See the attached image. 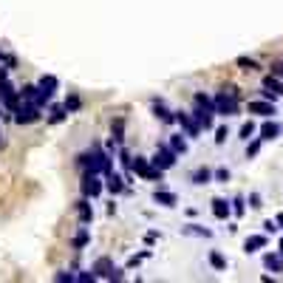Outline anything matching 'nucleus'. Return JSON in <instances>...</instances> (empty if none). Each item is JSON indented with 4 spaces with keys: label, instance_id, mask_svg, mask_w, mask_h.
<instances>
[{
    "label": "nucleus",
    "instance_id": "f257e3e1",
    "mask_svg": "<svg viewBox=\"0 0 283 283\" xmlns=\"http://www.w3.org/2000/svg\"><path fill=\"white\" fill-rule=\"evenodd\" d=\"M77 161H80V167H85V173H99V176H108V173H114V161H111V156H105L102 150L82 153Z\"/></svg>",
    "mask_w": 283,
    "mask_h": 283
},
{
    "label": "nucleus",
    "instance_id": "f03ea898",
    "mask_svg": "<svg viewBox=\"0 0 283 283\" xmlns=\"http://www.w3.org/2000/svg\"><path fill=\"white\" fill-rule=\"evenodd\" d=\"M238 88H224L218 97L212 99V105H215V114L221 116H235L238 114Z\"/></svg>",
    "mask_w": 283,
    "mask_h": 283
},
{
    "label": "nucleus",
    "instance_id": "7ed1b4c3",
    "mask_svg": "<svg viewBox=\"0 0 283 283\" xmlns=\"http://www.w3.org/2000/svg\"><path fill=\"white\" fill-rule=\"evenodd\" d=\"M131 170L136 176H142L144 181H161V173H164V170H159L156 164L150 167V159H144V156H136V159L131 161Z\"/></svg>",
    "mask_w": 283,
    "mask_h": 283
},
{
    "label": "nucleus",
    "instance_id": "20e7f679",
    "mask_svg": "<svg viewBox=\"0 0 283 283\" xmlns=\"http://www.w3.org/2000/svg\"><path fill=\"white\" fill-rule=\"evenodd\" d=\"M176 156H178V153L173 150L170 144H159V147H156V156H153L150 161L159 170H170V167H176Z\"/></svg>",
    "mask_w": 283,
    "mask_h": 283
},
{
    "label": "nucleus",
    "instance_id": "39448f33",
    "mask_svg": "<svg viewBox=\"0 0 283 283\" xmlns=\"http://www.w3.org/2000/svg\"><path fill=\"white\" fill-rule=\"evenodd\" d=\"M11 114H14V122H17V125L40 122V108H37V105H28V102H23V105L17 102V108H14Z\"/></svg>",
    "mask_w": 283,
    "mask_h": 283
},
{
    "label": "nucleus",
    "instance_id": "423d86ee",
    "mask_svg": "<svg viewBox=\"0 0 283 283\" xmlns=\"http://www.w3.org/2000/svg\"><path fill=\"white\" fill-rule=\"evenodd\" d=\"M94 272H97V278H105V281H122V272L114 266L111 258H99L94 264Z\"/></svg>",
    "mask_w": 283,
    "mask_h": 283
},
{
    "label": "nucleus",
    "instance_id": "0eeeda50",
    "mask_svg": "<svg viewBox=\"0 0 283 283\" xmlns=\"http://www.w3.org/2000/svg\"><path fill=\"white\" fill-rule=\"evenodd\" d=\"M17 94H20V99H23V102H28V105H37V108H43L45 102L51 99V97H45L43 91L37 88V85H23V91H17Z\"/></svg>",
    "mask_w": 283,
    "mask_h": 283
},
{
    "label": "nucleus",
    "instance_id": "6e6552de",
    "mask_svg": "<svg viewBox=\"0 0 283 283\" xmlns=\"http://www.w3.org/2000/svg\"><path fill=\"white\" fill-rule=\"evenodd\" d=\"M0 102H3V108H6V111H14V108H17V102H20V94L14 91V85H11V82H6V80H0Z\"/></svg>",
    "mask_w": 283,
    "mask_h": 283
},
{
    "label": "nucleus",
    "instance_id": "1a4fd4ad",
    "mask_svg": "<svg viewBox=\"0 0 283 283\" xmlns=\"http://www.w3.org/2000/svg\"><path fill=\"white\" fill-rule=\"evenodd\" d=\"M82 195L85 198H97L99 193H102V181H99V173H85L82 176Z\"/></svg>",
    "mask_w": 283,
    "mask_h": 283
},
{
    "label": "nucleus",
    "instance_id": "9d476101",
    "mask_svg": "<svg viewBox=\"0 0 283 283\" xmlns=\"http://www.w3.org/2000/svg\"><path fill=\"white\" fill-rule=\"evenodd\" d=\"M278 97H283V80H278L275 74H269L264 80V99H278Z\"/></svg>",
    "mask_w": 283,
    "mask_h": 283
},
{
    "label": "nucleus",
    "instance_id": "9b49d317",
    "mask_svg": "<svg viewBox=\"0 0 283 283\" xmlns=\"http://www.w3.org/2000/svg\"><path fill=\"white\" fill-rule=\"evenodd\" d=\"M176 122L187 131V136H198V133H201V125L195 122V116H193V114H178V116H176Z\"/></svg>",
    "mask_w": 283,
    "mask_h": 283
},
{
    "label": "nucleus",
    "instance_id": "f8f14e48",
    "mask_svg": "<svg viewBox=\"0 0 283 283\" xmlns=\"http://www.w3.org/2000/svg\"><path fill=\"white\" fill-rule=\"evenodd\" d=\"M249 114L272 116L275 114V102H272V99H258V102H249Z\"/></svg>",
    "mask_w": 283,
    "mask_h": 283
},
{
    "label": "nucleus",
    "instance_id": "ddd939ff",
    "mask_svg": "<svg viewBox=\"0 0 283 283\" xmlns=\"http://www.w3.org/2000/svg\"><path fill=\"white\" fill-rule=\"evenodd\" d=\"M193 105H195L193 114H215V105H212V99L207 97V94H195Z\"/></svg>",
    "mask_w": 283,
    "mask_h": 283
},
{
    "label": "nucleus",
    "instance_id": "4468645a",
    "mask_svg": "<svg viewBox=\"0 0 283 283\" xmlns=\"http://www.w3.org/2000/svg\"><path fill=\"white\" fill-rule=\"evenodd\" d=\"M230 212H232L230 201H224V198H212V215H215L218 221H227V218H230Z\"/></svg>",
    "mask_w": 283,
    "mask_h": 283
},
{
    "label": "nucleus",
    "instance_id": "2eb2a0df",
    "mask_svg": "<svg viewBox=\"0 0 283 283\" xmlns=\"http://www.w3.org/2000/svg\"><path fill=\"white\" fill-rule=\"evenodd\" d=\"M57 85H60V82H57V77H51V74H43V77H40V82H37V88L43 91L45 97H54Z\"/></svg>",
    "mask_w": 283,
    "mask_h": 283
},
{
    "label": "nucleus",
    "instance_id": "dca6fc26",
    "mask_svg": "<svg viewBox=\"0 0 283 283\" xmlns=\"http://www.w3.org/2000/svg\"><path fill=\"white\" fill-rule=\"evenodd\" d=\"M153 201L161 204V207H176L178 198H176V193H170V190H156V193H153Z\"/></svg>",
    "mask_w": 283,
    "mask_h": 283
},
{
    "label": "nucleus",
    "instance_id": "f3484780",
    "mask_svg": "<svg viewBox=\"0 0 283 283\" xmlns=\"http://www.w3.org/2000/svg\"><path fill=\"white\" fill-rule=\"evenodd\" d=\"M77 215H80V224H91V221H94V210H91L88 198L77 201Z\"/></svg>",
    "mask_w": 283,
    "mask_h": 283
},
{
    "label": "nucleus",
    "instance_id": "a211bd4d",
    "mask_svg": "<svg viewBox=\"0 0 283 283\" xmlns=\"http://www.w3.org/2000/svg\"><path fill=\"white\" fill-rule=\"evenodd\" d=\"M281 136V125L278 122H266L264 128H261V142H272Z\"/></svg>",
    "mask_w": 283,
    "mask_h": 283
},
{
    "label": "nucleus",
    "instance_id": "6ab92c4d",
    "mask_svg": "<svg viewBox=\"0 0 283 283\" xmlns=\"http://www.w3.org/2000/svg\"><path fill=\"white\" fill-rule=\"evenodd\" d=\"M264 266L269 269V272H283V255H264Z\"/></svg>",
    "mask_w": 283,
    "mask_h": 283
},
{
    "label": "nucleus",
    "instance_id": "aec40b11",
    "mask_svg": "<svg viewBox=\"0 0 283 283\" xmlns=\"http://www.w3.org/2000/svg\"><path fill=\"white\" fill-rule=\"evenodd\" d=\"M264 247H266V235H249L247 244H244L247 252H258V249H264Z\"/></svg>",
    "mask_w": 283,
    "mask_h": 283
},
{
    "label": "nucleus",
    "instance_id": "412c9836",
    "mask_svg": "<svg viewBox=\"0 0 283 283\" xmlns=\"http://www.w3.org/2000/svg\"><path fill=\"white\" fill-rule=\"evenodd\" d=\"M108 190H111L114 195L125 193V181H122L119 176H116V173H108Z\"/></svg>",
    "mask_w": 283,
    "mask_h": 283
},
{
    "label": "nucleus",
    "instance_id": "4be33fe9",
    "mask_svg": "<svg viewBox=\"0 0 283 283\" xmlns=\"http://www.w3.org/2000/svg\"><path fill=\"white\" fill-rule=\"evenodd\" d=\"M153 111H156V116H159V119H161V122H164V125H170V122H176V116L170 114L167 108L161 105V102H156V105H153Z\"/></svg>",
    "mask_w": 283,
    "mask_h": 283
},
{
    "label": "nucleus",
    "instance_id": "5701e85b",
    "mask_svg": "<svg viewBox=\"0 0 283 283\" xmlns=\"http://www.w3.org/2000/svg\"><path fill=\"white\" fill-rule=\"evenodd\" d=\"M207 181H212V170L198 167V170L193 173V184H207Z\"/></svg>",
    "mask_w": 283,
    "mask_h": 283
},
{
    "label": "nucleus",
    "instance_id": "b1692460",
    "mask_svg": "<svg viewBox=\"0 0 283 283\" xmlns=\"http://www.w3.org/2000/svg\"><path fill=\"white\" fill-rule=\"evenodd\" d=\"M80 105H82V99L77 97V94H71V97L65 99V105H62V108H65V114H74V111H80Z\"/></svg>",
    "mask_w": 283,
    "mask_h": 283
},
{
    "label": "nucleus",
    "instance_id": "393cba45",
    "mask_svg": "<svg viewBox=\"0 0 283 283\" xmlns=\"http://www.w3.org/2000/svg\"><path fill=\"white\" fill-rule=\"evenodd\" d=\"M210 264H212V269H227V258L221 255V252H210Z\"/></svg>",
    "mask_w": 283,
    "mask_h": 283
},
{
    "label": "nucleus",
    "instance_id": "a878e982",
    "mask_svg": "<svg viewBox=\"0 0 283 283\" xmlns=\"http://www.w3.org/2000/svg\"><path fill=\"white\" fill-rule=\"evenodd\" d=\"M111 133H114V142H122L125 136V119H114V125H111Z\"/></svg>",
    "mask_w": 283,
    "mask_h": 283
},
{
    "label": "nucleus",
    "instance_id": "bb28decb",
    "mask_svg": "<svg viewBox=\"0 0 283 283\" xmlns=\"http://www.w3.org/2000/svg\"><path fill=\"white\" fill-rule=\"evenodd\" d=\"M170 147L176 153H187V139L184 136H170Z\"/></svg>",
    "mask_w": 283,
    "mask_h": 283
},
{
    "label": "nucleus",
    "instance_id": "cd10ccee",
    "mask_svg": "<svg viewBox=\"0 0 283 283\" xmlns=\"http://www.w3.org/2000/svg\"><path fill=\"white\" fill-rule=\"evenodd\" d=\"M88 241H91V235H88V230L82 227V230L77 232V235H74V247H77V249H82L85 244H88Z\"/></svg>",
    "mask_w": 283,
    "mask_h": 283
},
{
    "label": "nucleus",
    "instance_id": "c85d7f7f",
    "mask_svg": "<svg viewBox=\"0 0 283 283\" xmlns=\"http://www.w3.org/2000/svg\"><path fill=\"white\" fill-rule=\"evenodd\" d=\"M187 235H201V238H210L212 232L210 230H204V227H198V224H190V227H184Z\"/></svg>",
    "mask_w": 283,
    "mask_h": 283
},
{
    "label": "nucleus",
    "instance_id": "c756f323",
    "mask_svg": "<svg viewBox=\"0 0 283 283\" xmlns=\"http://www.w3.org/2000/svg\"><path fill=\"white\" fill-rule=\"evenodd\" d=\"M62 119H65V108H62V105L51 108V119H48V122H51V125H57V122H62Z\"/></svg>",
    "mask_w": 283,
    "mask_h": 283
},
{
    "label": "nucleus",
    "instance_id": "7c9ffc66",
    "mask_svg": "<svg viewBox=\"0 0 283 283\" xmlns=\"http://www.w3.org/2000/svg\"><path fill=\"white\" fill-rule=\"evenodd\" d=\"M238 68H244V71H258V62L249 60V57H238Z\"/></svg>",
    "mask_w": 283,
    "mask_h": 283
},
{
    "label": "nucleus",
    "instance_id": "2f4dec72",
    "mask_svg": "<svg viewBox=\"0 0 283 283\" xmlns=\"http://www.w3.org/2000/svg\"><path fill=\"white\" fill-rule=\"evenodd\" d=\"M230 207H232V212H235V215H244V210H247V207H244V198H241V195H235V198H232Z\"/></svg>",
    "mask_w": 283,
    "mask_h": 283
},
{
    "label": "nucleus",
    "instance_id": "473e14b6",
    "mask_svg": "<svg viewBox=\"0 0 283 283\" xmlns=\"http://www.w3.org/2000/svg\"><path fill=\"white\" fill-rule=\"evenodd\" d=\"M212 176L218 178L221 184H227V181H230V170H227V167H218V170H215V173H212Z\"/></svg>",
    "mask_w": 283,
    "mask_h": 283
},
{
    "label": "nucleus",
    "instance_id": "72a5a7b5",
    "mask_svg": "<svg viewBox=\"0 0 283 283\" xmlns=\"http://www.w3.org/2000/svg\"><path fill=\"white\" fill-rule=\"evenodd\" d=\"M252 133H255V125H252V122H247V125H244V128H241V139H252Z\"/></svg>",
    "mask_w": 283,
    "mask_h": 283
},
{
    "label": "nucleus",
    "instance_id": "f704fd0d",
    "mask_svg": "<svg viewBox=\"0 0 283 283\" xmlns=\"http://www.w3.org/2000/svg\"><path fill=\"white\" fill-rule=\"evenodd\" d=\"M227 136H230V131H227V125H221V128L215 131V142H218V144H224V142H227Z\"/></svg>",
    "mask_w": 283,
    "mask_h": 283
},
{
    "label": "nucleus",
    "instance_id": "c9c22d12",
    "mask_svg": "<svg viewBox=\"0 0 283 283\" xmlns=\"http://www.w3.org/2000/svg\"><path fill=\"white\" fill-rule=\"evenodd\" d=\"M54 281H60V283H65V281H77V275H71V272H57V275H54Z\"/></svg>",
    "mask_w": 283,
    "mask_h": 283
},
{
    "label": "nucleus",
    "instance_id": "e433bc0d",
    "mask_svg": "<svg viewBox=\"0 0 283 283\" xmlns=\"http://www.w3.org/2000/svg\"><path fill=\"white\" fill-rule=\"evenodd\" d=\"M258 150H261V139H255L252 144L247 147V159H252V156H258Z\"/></svg>",
    "mask_w": 283,
    "mask_h": 283
},
{
    "label": "nucleus",
    "instance_id": "4c0bfd02",
    "mask_svg": "<svg viewBox=\"0 0 283 283\" xmlns=\"http://www.w3.org/2000/svg\"><path fill=\"white\" fill-rule=\"evenodd\" d=\"M272 74L278 77V80H283V62H275V65H272Z\"/></svg>",
    "mask_w": 283,
    "mask_h": 283
},
{
    "label": "nucleus",
    "instance_id": "58836bf2",
    "mask_svg": "<svg viewBox=\"0 0 283 283\" xmlns=\"http://www.w3.org/2000/svg\"><path fill=\"white\" fill-rule=\"evenodd\" d=\"M249 204H252L255 210H258V207H264V204H261V195H258V193H252V195H249Z\"/></svg>",
    "mask_w": 283,
    "mask_h": 283
},
{
    "label": "nucleus",
    "instance_id": "ea45409f",
    "mask_svg": "<svg viewBox=\"0 0 283 283\" xmlns=\"http://www.w3.org/2000/svg\"><path fill=\"white\" fill-rule=\"evenodd\" d=\"M264 230H266V232H275V230H278V224H275V221H266Z\"/></svg>",
    "mask_w": 283,
    "mask_h": 283
},
{
    "label": "nucleus",
    "instance_id": "a19ab883",
    "mask_svg": "<svg viewBox=\"0 0 283 283\" xmlns=\"http://www.w3.org/2000/svg\"><path fill=\"white\" fill-rule=\"evenodd\" d=\"M275 224H278V227L283 230V212H278V215H275Z\"/></svg>",
    "mask_w": 283,
    "mask_h": 283
},
{
    "label": "nucleus",
    "instance_id": "79ce46f5",
    "mask_svg": "<svg viewBox=\"0 0 283 283\" xmlns=\"http://www.w3.org/2000/svg\"><path fill=\"white\" fill-rule=\"evenodd\" d=\"M6 74H9V68H3V65H0V80H6Z\"/></svg>",
    "mask_w": 283,
    "mask_h": 283
},
{
    "label": "nucleus",
    "instance_id": "37998d69",
    "mask_svg": "<svg viewBox=\"0 0 283 283\" xmlns=\"http://www.w3.org/2000/svg\"><path fill=\"white\" fill-rule=\"evenodd\" d=\"M281 255H283V238H281Z\"/></svg>",
    "mask_w": 283,
    "mask_h": 283
},
{
    "label": "nucleus",
    "instance_id": "c03bdc74",
    "mask_svg": "<svg viewBox=\"0 0 283 283\" xmlns=\"http://www.w3.org/2000/svg\"><path fill=\"white\" fill-rule=\"evenodd\" d=\"M0 116H3V102H0Z\"/></svg>",
    "mask_w": 283,
    "mask_h": 283
},
{
    "label": "nucleus",
    "instance_id": "a18cd8bd",
    "mask_svg": "<svg viewBox=\"0 0 283 283\" xmlns=\"http://www.w3.org/2000/svg\"><path fill=\"white\" fill-rule=\"evenodd\" d=\"M0 144H3V133H0Z\"/></svg>",
    "mask_w": 283,
    "mask_h": 283
},
{
    "label": "nucleus",
    "instance_id": "49530a36",
    "mask_svg": "<svg viewBox=\"0 0 283 283\" xmlns=\"http://www.w3.org/2000/svg\"><path fill=\"white\" fill-rule=\"evenodd\" d=\"M0 60H3V54H0Z\"/></svg>",
    "mask_w": 283,
    "mask_h": 283
}]
</instances>
